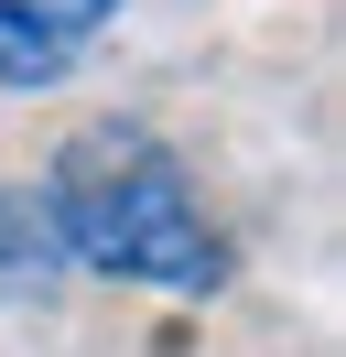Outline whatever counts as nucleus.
I'll use <instances>...</instances> for the list:
<instances>
[{
  "label": "nucleus",
  "mask_w": 346,
  "mask_h": 357,
  "mask_svg": "<svg viewBox=\"0 0 346 357\" xmlns=\"http://www.w3.org/2000/svg\"><path fill=\"white\" fill-rule=\"evenodd\" d=\"M43 227H54L65 260L151 282V292H216L227 282V238H216V217L195 206L184 162L151 130H130V119H98V130H76L54 152Z\"/></svg>",
  "instance_id": "obj_1"
},
{
  "label": "nucleus",
  "mask_w": 346,
  "mask_h": 357,
  "mask_svg": "<svg viewBox=\"0 0 346 357\" xmlns=\"http://www.w3.org/2000/svg\"><path fill=\"white\" fill-rule=\"evenodd\" d=\"M108 22L119 0H0V87H54Z\"/></svg>",
  "instance_id": "obj_2"
}]
</instances>
